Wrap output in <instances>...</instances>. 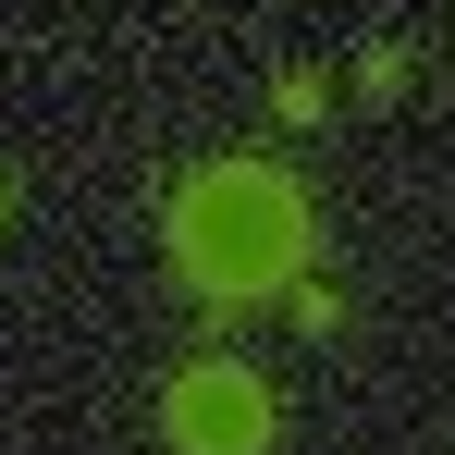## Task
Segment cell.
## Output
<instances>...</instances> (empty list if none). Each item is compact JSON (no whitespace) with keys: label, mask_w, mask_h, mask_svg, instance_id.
<instances>
[{"label":"cell","mask_w":455,"mask_h":455,"mask_svg":"<svg viewBox=\"0 0 455 455\" xmlns=\"http://www.w3.org/2000/svg\"><path fill=\"white\" fill-rule=\"evenodd\" d=\"M283 307H296L307 332H345V296H332V283H283Z\"/></svg>","instance_id":"obj_4"},{"label":"cell","mask_w":455,"mask_h":455,"mask_svg":"<svg viewBox=\"0 0 455 455\" xmlns=\"http://www.w3.org/2000/svg\"><path fill=\"white\" fill-rule=\"evenodd\" d=\"M307 259H320V210L283 160H197L172 185V271L210 307L283 296V283H307Z\"/></svg>","instance_id":"obj_1"},{"label":"cell","mask_w":455,"mask_h":455,"mask_svg":"<svg viewBox=\"0 0 455 455\" xmlns=\"http://www.w3.org/2000/svg\"><path fill=\"white\" fill-rule=\"evenodd\" d=\"M271 111H283V124H320V111H332V86H320V75H283V86H271Z\"/></svg>","instance_id":"obj_3"},{"label":"cell","mask_w":455,"mask_h":455,"mask_svg":"<svg viewBox=\"0 0 455 455\" xmlns=\"http://www.w3.org/2000/svg\"><path fill=\"white\" fill-rule=\"evenodd\" d=\"M0 222H12V172H0Z\"/></svg>","instance_id":"obj_5"},{"label":"cell","mask_w":455,"mask_h":455,"mask_svg":"<svg viewBox=\"0 0 455 455\" xmlns=\"http://www.w3.org/2000/svg\"><path fill=\"white\" fill-rule=\"evenodd\" d=\"M160 443L172 455H271L283 443V394L246 357H185L160 381Z\"/></svg>","instance_id":"obj_2"}]
</instances>
